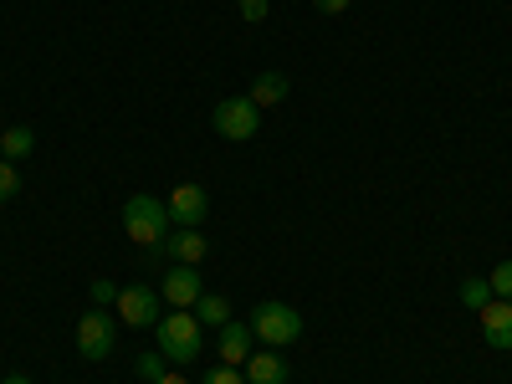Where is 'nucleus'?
<instances>
[{
	"instance_id": "1",
	"label": "nucleus",
	"mask_w": 512,
	"mask_h": 384,
	"mask_svg": "<svg viewBox=\"0 0 512 384\" xmlns=\"http://www.w3.org/2000/svg\"><path fill=\"white\" fill-rule=\"evenodd\" d=\"M154 338H159V354L175 359V364H190V359H200V349H205L200 318L185 313V308H175L169 318H159V323H154Z\"/></svg>"
},
{
	"instance_id": "2",
	"label": "nucleus",
	"mask_w": 512,
	"mask_h": 384,
	"mask_svg": "<svg viewBox=\"0 0 512 384\" xmlns=\"http://www.w3.org/2000/svg\"><path fill=\"white\" fill-rule=\"evenodd\" d=\"M123 231L134 236L139 246H164V236H169V210H164V200L134 195V200L123 205Z\"/></svg>"
},
{
	"instance_id": "3",
	"label": "nucleus",
	"mask_w": 512,
	"mask_h": 384,
	"mask_svg": "<svg viewBox=\"0 0 512 384\" xmlns=\"http://www.w3.org/2000/svg\"><path fill=\"white\" fill-rule=\"evenodd\" d=\"M251 333L262 338L267 349H287V344L303 338V318H297V308H287V303H262L251 313Z\"/></svg>"
},
{
	"instance_id": "4",
	"label": "nucleus",
	"mask_w": 512,
	"mask_h": 384,
	"mask_svg": "<svg viewBox=\"0 0 512 384\" xmlns=\"http://www.w3.org/2000/svg\"><path fill=\"white\" fill-rule=\"evenodd\" d=\"M256 128H262V108H256L251 98H226V103H216V134H221V139L246 144V139H256Z\"/></svg>"
},
{
	"instance_id": "5",
	"label": "nucleus",
	"mask_w": 512,
	"mask_h": 384,
	"mask_svg": "<svg viewBox=\"0 0 512 384\" xmlns=\"http://www.w3.org/2000/svg\"><path fill=\"white\" fill-rule=\"evenodd\" d=\"M113 338H118V333H113V318H108L103 308H88V313L77 318V354H82V359H93V364L108 359V354H113Z\"/></svg>"
},
{
	"instance_id": "6",
	"label": "nucleus",
	"mask_w": 512,
	"mask_h": 384,
	"mask_svg": "<svg viewBox=\"0 0 512 384\" xmlns=\"http://www.w3.org/2000/svg\"><path fill=\"white\" fill-rule=\"evenodd\" d=\"M118 318L134 323V328H154L164 313H159V292L154 287H118Z\"/></svg>"
},
{
	"instance_id": "7",
	"label": "nucleus",
	"mask_w": 512,
	"mask_h": 384,
	"mask_svg": "<svg viewBox=\"0 0 512 384\" xmlns=\"http://www.w3.org/2000/svg\"><path fill=\"white\" fill-rule=\"evenodd\" d=\"M200 292H205V282H200V272L185 267V262H175V267H169V277L159 282V297H164L169 308H195Z\"/></svg>"
},
{
	"instance_id": "8",
	"label": "nucleus",
	"mask_w": 512,
	"mask_h": 384,
	"mask_svg": "<svg viewBox=\"0 0 512 384\" xmlns=\"http://www.w3.org/2000/svg\"><path fill=\"white\" fill-rule=\"evenodd\" d=\"M164 210H169L175 226H200L210 216V195H205V185H175V195L164 200Z\"/></svg>"
},
{
	"instance_id": "9",
	"label": "nucleus",
	"mask_w": 512,
	"mask_h": 384,
	"mask_svg": "<svg viewBox=\"0 0 512 384\" xmlns=\"http://www.w3.org/2000/svg\"><path fill=\"white\" fill-rule=\"evenodd\" d=\"M482 338H487V349H497V354H512V303L492 297V303L482 308Z\"/></svg>"
},
{
	"instance_id": "10",
	"label": "nucleus",
	"mask_w": 512,
	"mask_h": 384,
	"mask_svg": "<svg viewBox=\"0 0 512 384\" xmlns=\"http://www.w3.org/2000/svg\"><path fill=\"white\" fill-rule=\"evenodd\" d=\"M241 374H246V384H287V379H292L282 349H262V354L251 349V359L241 364Z\"/></svg>"
},
{
	"instance_id": "11",
	"label": "nucleus",
	"mask_w": 512,
	"mask_h": 384,
	"mask_svg": "<svg viewBox=\"0 0 512 384\" xmlns=\"http://www.w3.org/2000/svg\"><path fill=\"white\" fill-rule=\"evenodd\" d=\"M164 251L175 256V262H185V267H200L210 256V236L200 226H180L175 236H164Z\"/></svg>"
},
{
	"instance_id": "12",
	"label": "nucleus",
	"mask_w": 512,
	"mask_h": 384,
	"mask_svg": "<svg viewBox=\"0 0 512 384\" xmlns=\"http://www.w3.org/2000/svg\"><path fill=\"white\" fill-rule=\"evenodd\" d=\"M251 349H256V333H251V323H226L221 328V349H216V359L221 364H231V369H241L246 359H251Z\"/></svg>"
},
{
	"instance_id": "13",
	"label": "nucleus",
	"mask_w": 512,
	"mask_h": 384,
	"mask_svg": "<svg viewBox=\"0 0 512 384\" xmlns=\"http://www.w3.org/2000/svg\"><path fill=\"white\" fill-rule=\"evenodd\" d=\"M256 108H277L282 98H287V77L282 72H256V82H251V93H246Z\"/></svg>"
},
{
	"instance_id": "14",
	"label": "nucleus",
	"mask_w": 512,
	"mask_h": 384,
	"mask_svg": "<svg viewBox=\"0 0 512 384\" xmlns=\"http://www.w3.org/2000/svg\"><path fill=\"white\" fill-rule=\"evenodd\" d=\"M195 318H200V328H205V323H210V328H226V323H231V303H226L221 292H200Z\"/></svg>"
},
{
	"instance_id": "15",
	"label": "nucleus",
	"mask_w": 512,
	"mask_h": 384,
	"mask_svg": "<svg viewBox=\"0 0 512 384\" xmlns=\"http://www.w3.org/2000/svg\"><path fill=\"white\" fill-rule=\"evenodd\" d=\"M31 149H36V134H31L26 123H11L6 134H0V154H6L11 164H16V159H26Z\"/></svg>"
},
{
	"instance_id": "16",
	"label": "nucleus",
	"mask_w": 512,
	"mask_h": 384,
	"mask_svg": "<svg viewBox=\"0 0 512 384\" xmlns=\"http://www.w3.org/2000/svg\"><path fill=\"white\" fill-rule=\"evenodd\" d=\"M461 303L472 308V313H482V308L492 303V282H487V277H472V282H461Z\"/></svg>"
},
{
	"instance_id": "17",
	"label": "nucleus",
	"mask_w": 512,
	"mask_h": 384,
	"mask_svg": "<svg viewBox=\"0 0 512 384\" xmlns=\"http://www.w3.org/2000/svg\"><path fill=\"white\" fill-rule=\"evenodd\" d=\"M11 195H21V175H16L11 159H0V205H6Z\"/></svg>"
},
{
	"instance_id": "18",
	"label": "nucleus",
	"mask_w": 512,
	"mask_h": 384,
	"mask_svg": "<svg viewBox=\"0 0 512 384\" xmlns=\"http://www.w3.org/2000/svg\"><path fill=\"white\" fill-rule=\"evenodd\" d=\"M487 282H492V297H502V303H512V262H497V272H492Z\"/></svg>"
},
{
	"instance_id": "19",
	"label": "nucleus",
	"mask_w": 512,
	"mask_h": 384,
	"mask_svg": "<svg viewBox=\"0 0 512 384\" xmlns=\"http://www.w3.org/2000/svg\"><path fill=\"white\" fill-rule=\"evenodd\" d=\"M200 384H246V374H241V369H231V364H216Z\"/></svg>"
},
{
	"instance_id": "20",
	"label": "nucleus",
	"mask_w": 512,
	"mask_h": 384,
	"mask_svg": "<svg viewBox=\"0 0 512 384\" xmlns=\"http://www.w3.org/2000/svg\"><path fill=\"white\" fill-rule=\"evenodd\" d=\"M267 11H272V0H241V21H267Z\"/></svg>"
},
{
	"instance_id": "21",
	"label": "nucleus",
	"mask_w": 512,
	"mask_h": 384,
	"mask_svg": "<svg viewBox=\"0 0 512 384\" xmlns=\"http://www.w3.org/2000/svg\"><path fill=\"white\" fill-rule=\"evenodd\" d=\"M103 303H118V287L108 277H93V308H103Z\"/></svg>"
},
{
	"instance_id": "22",
	"label": "nucleus",
	"mask_w": 512,
	"mask_h": 384,
	"mask_svg": "<svg viewBox=\"0 0 512 384\" xmlns=\"http://www.w3.org/2000/svg\"><path fill=\"white\" fill-rule=\"evenodd\" d=\"M139 374H144V379L154 384V379L164 374V354H139Z\"/></svg>"
},
{
	"instance_id": "23",
	"label": "nucleus",
	"mask_w": 512,
	"mask_h": 384,
	"mask_svg": "<svg viewBox=\"0 0 512 384\" xmlns=\"http://www.w3.org/2000/svg\"><path fill=\"white\" fill-rule=\"evenodd\" d=\"M313 6H318L323 16H344V11L354 6V0H313Z\"/></svg>"
},
{
	"instance_id": "24",
	"label": "nucleus",
	"mask_w": 512,
	"mask_h": 384,
	"mask_svg": "<svg viewBox=\"0 0 512 384\" xmlns=\"http://www.w3.org/2000/svg\"><path fill=\"white\" fill-rule=\"evenodd\" d=\"M154 384H190V379H185V374H169V369H164V374H159Z\"/></svg>"
},
{
	"instance_id": "25",
	"label": "nucleus",
	"mask_w": 512,
	"mask_h": 384,
	"mask_svg": "<svg viewBox=\"0 0 512 384\" xmlns=\"http://www.w3.org/2000/svg\"><path fill=\"white\" fill-rule=\"evenodd\" d=\"M0 384H31L26 374H6V379H0Z\"/></svg>"
}]
</instances>
